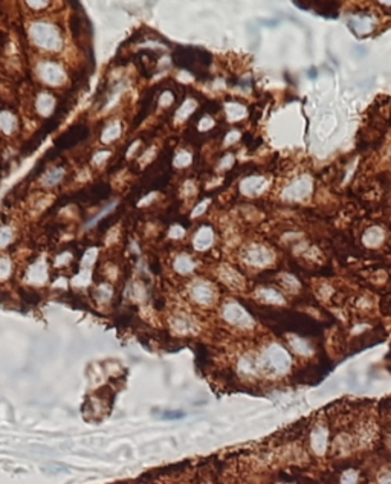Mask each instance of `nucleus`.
Returning a JSON list of instances; mask_svg holds the SVG:
<instances>
[{"label": "nucleus", "mask_w": 391, "mask_h": 484, "mask_svg": "<svg viewBox=\"0 0 391 484\" xmlns=\"http://www.w3.org/2000/svg\"><path fill=\"white\" fill-rule=\"evenodd\" d=\"M312 448L316 454H324L327 448V429L318 426L312 432Z\"/></svg>", "instance_id": "12"}, {"label": "nucleus", "mask_w": 391, "mask_h": 484, "mask_svg": "<svg viewBox=\"0 0 391 484\" xmlns=\"http://www.w3.org/2000/svg\"><path fill=\"white\" fill-rule=\"evenodd\" d=\"M219 275L222 278L223 283H226L230 287H234V289H240L243 287L244 284V280L240 277V273H237L234 269H231L230 266H223L220 270H219Z\"/></svg>", "instance_id": "11"}, {"label": "nucleus", "mask_w": 391, "mask_h": 484, "mask_svg": "<svg viewBox=\"0 0 391 484\" xmlns=\"http://www.w3.org/2000/svg\"><path fill=\"white\" fill-rule=\"evenodd\" d=\"M173 102V95L170 92H165V93H162L160 99H159V104L160 106H170V104Z\"/></svg>", "instance_id": "35"}, {"label": "nucleus", "mask_w": 391, "mask_h": 484, "mask_svg": "<svg viewBox=\"0 0 391 484\" xmlns=\"http://www.w3.org/2000/svg\"><path fill=\"white\" fill-rule=\"evenodd\" d=\"M72 258V255L71 254H68V252H65V254H61V255H58L57 257V261H55V264L57 266H61V264H66V263H69V260Z\"/></svg>", "instance_id": "38"}, {"label": "nucleus", "mask_w": 391, "mask_h": 484, "mask_svg": "<svg viewBox=\"0 0 391 484\" xmlns=\"http://www.w3.org/2000/svg\"><path fill=\"white\" fill-rule=\"evenodd\" d=\"M196 109V101L194 99H188L182 104V107L176 112V122H182L188 118V115H191Z\"/></svg>", "instance_id": "20"}, {"label": "nucleus", "mask_w": 391, "mask_h": 484, "mask_svg": "<svg viewBox=\"0 0 391 484\" xmlns=\"http://www.w3.org/2000/svg\"><path fill=\"white\" fill-rule=\"evenodd\" d=\"M358 481V472L353 469H348L341 477V484H356Z\"/></svg>", "instance_id": "31"}, {"label": "nucleus", "mask_w": 391, "mask_h": 484, "mask_svg": "<svg viewBox=\"0 0 391 484\" xmlns=\"http://www.w3.org/2000/svg\"><path fill=\"white\" fill-rule=\"evenodd\" d=\"M171 325H173L174 331H177L180 334H187V333H190L193 330V321L190 318H187V317H177V318H174L173 323H171Z\"/></svg>", "instance_id": "18"}, {"label": "nucleus", "mask_w": 391, "mask_h": 484, "mask_svg": "<svg viewBox=\"0 0 391 484\" xmlns=\"http://www.w3.org/2000/svg\"><path fill=\"white\" fill-rule=\"evenodd\" d=\"M55 107V99L52 95L49 93H40L37 98V110L40 112V115L43 116H49L52 113Z\"/></svg>", "instance_id": "14"}, {"label": "nucleus", "mask_w": 391, "mask_h": 484, "mask_svg": "<svg viewBox=\"0 0 391 484\" xmlns=\"http://www.w3.org/2000/svg\"><path fill=\"white\" fill-rule=\"evenodd\" d=\"M15 125H17V119L14 115H11L9 112L0 113V129H2L6 135L12 133L15 130Z\"/></svg>", "instance_id": "17"}, {"label": "nucleus", "mask_w": 391, "mask_h": 484, "mask_svg": "<svg viewBox=\"0 0 391 484\" xmlns=\"http://www.w3.org/2000/svg\"><path fill=\"white\" fill-rule=\"evenodd\" d=\"M191 155L188 152H180L176 158H174V165L177 168H183V166H188L191 163Z\"/></svg>", "instance_id": "27"}, {"label": "nucleus", "mask_w": 391, "mask_h": 484, "mask_svg": "<svg viewBox=\"0 0 391 484\" xmlns=\"http://www.w3.org/2000/svg\"><path fill=\"white\" fill-rule=\"evenodd\" d=\"M29 35L34 43L43 49L57 51L61 46V38H60L58 29L51 23H46V22L32 23L29 28Z\"/></svg>", "instance_id": "2"}, {"label": "nucleus", "mask_w": 391, "mask_h": 484, "mask_svg": "<svg viewBox=\"0 0 391 484\" xmlns=\"http://www.w3.org/2000/svg\"><path fill=\"white\" fill-rule=\"evenodd\" d=\"M213 242H214L213 229L208 228V226H203V228H200L197 233H196L193 244H194V247L197 250H205V249H208L213 244Z\"/></svg>", "instance_id": "9"}, {"label": "nucleus", "mask_w": 391, "mask_h": 484, "mask_svg": "<svg viewBox=\"0 0 391 484\" xmlns=\"http://www.w3.org/2000/svg\"><path fill=\"white\" fill-rule=\"evenodd\" d=\"M284 284H286V287L287 289H291V290H297L298 289V283H297V280L295 278H292V277H289V275H286L284 277Z\"/></svg>", "instance_id": "36"}, {"label": "nucleus", "mask_w": 391, "mask_h": 484, "mask_svg": "<svg viewBox=\"0 0 391 484\" xmlns=\"http://www.w3.org/2000/svg\"><path fill=\"white\" fill-rule=\"evenodd\" d=\"M28 281L31 284H43L48 278V264L45 260H38L28 269Z\"/></svg>", "instance_id": "8"}, {"label": "nucleus", "mask_w": 391, "mask_h": 484, "mask_svg": "<svg viewBox=\"0 0 391 484\" xmlns=\"http://www.w3.org/2000/svg\"><path fill=\"white\" fill-rule=\"evenodd\" d=\"M384 239V233L379 229V228H370L365 236H364V243L370 247H373V246H378Z\"/></svg>", "instance_id": "16"}, {"label": "nucleus", "mask_w": 391, "mask_h": 484, "mask_svg": "<svg viewBox=\"0 0 391 484\" xmlns=\"http://www.w3.org/2000/svg\"><path fill=\"white\" fill-rule=\"evenodd\" d=\"M222 315H223V318H225L226 323H230V324H233L235 327H240V328H249L254 324V321L248 315V312H246L241 306H238L237 303L225 304L223 310H222Z\"/></svg>", "instance_id": "3"}, {"label": "nucleus", "mask_w": 391, "mask_h": 484, "mask_svg": "<svg viewBox=\"0 0 391 484\" xmlns=\"http://www.w3.org/2000/svg\"><path fill=\"white\" fill-rule=\"evenodd\" d=\"M65 171L61 170V168H54V170H51L49 173H46V176L43 177V183L45 185H55L61 180V177H63Z\"/></svg>", "instance_id": "24"}, {"label": "nucleus", "mask_w": 391, "mask_h": 484, "mask_svg": "<svg viewBox=\"0 0 391 484\" xmlns=\"http://www.w3.org/2000/svg\"><path fill=\"white\" fill-rule=\"evenodd\" d=\"M112 287L109 284H101L96 290H95V297L98 298V301L101 303H107L112 298Z\"/></svg>", "instance_id": "25"}, {"label": "nucleus", "mask_w": 391, "mask_h": 484, "mask_svg": "<svg viewBox=\"0 0 391 484\" xmlns=\"http://www.w3.org/2000/svg\"><path fill=\"white\" fill-rule=\"evenodd\" d=\"M226 115H228V118L231 121H237V119H241L244 115H246V109L243 106H240V104L237 102H230V104H226Z\"/></svg>", "instance_id": "19"}, {"label": "nucleus", "mask_w": 391, "mask_h": 484, "mask_svg": "<svg viewBox=\"0 0 391 484\" xmlns=\"http://www.w3.org/2000/svg\"><path fill=\"white\" fill-rule=\"evenodd\" d=\"M238 368L244 374H252V373L257 371L258 362L254 359V357H251V356H244V357H241L240 362H238Z\"/></svg>", "instance_id": "21"}, {"label": "nucleus", "mask_w": 391, "mask_h": 484, "mask_svg": "<svg viewBox=\"0 0 391 484\" xmlns=\"http://www.w3.org/2000/svg\"><path fill=\"white\" fill-rule=\"evenodd\" d=\"M231 162H233V156H226L223 161H222V165H220V168H225V166H230L231 165Z\"/></svg>", "instance_id": "41"}, {"label": "nucleus", "mask_w": 391, "mask_h": 484, "mask_svg": "<svg viewBox=\"0 0 391 484\" xmlns=\"http://www.w3.org/2000/svg\"><path fill=\"white\" fill-rule=\"evenodd\" d=\"M38 74H40V78H42L45 82L52 84V86L63 84L66 80L65 71L61 69L60 65H55V63H45V65L40 66Z\"/></svg>", "instance_id": "7"}, {"label": "nucleus", "mask_w": 391, "mask_h": 484, "mask_svg": "<svg viewBox=\"0 0 391 484\" xmlns=\"http://www.w3.org/2000/svg\"><path fill=\"white\" fill-rule=\"evenodd\" d=\"M311 191H312V180L303 176L297 179L291 186H287L283 196L287 200H303L311 194Z\"/></svg>", "instance_id": "5"}, {"label": "nucleus", "mask_w": 391, "mask_h": 484, "mask_svg": "<svg viewBox=\"0 0 391 484\" xmlns=\"http://www.w3.org/2000/svg\"><path fill=\"white\" fill-rule=\"evenodd\" d=\"M12 240V229L11 228H2L0 229V247H5Z\"/></svg>", "instance_id": "30"}, {"label": "nucleus", "mask_w": 391, "mask_h": 484, "mask_svg": "<svg viewBox=\"0 0 391 484\" xmlns=\"http://www.w3.org/2000/svg\"><path fill=\"white\" fill-rule=\"evenodd\" d=\"M291 345L298 354H303V356H311L312 351H313L311 345H309L304 339H300V338H291Z\"/></svg>", "instance_id": "23"}, {"label": "nucleus", "mask_w": 391, "mask_h": 484, "mask_svg": "<svg viewBox=\"0 0 391 484\" xmlns=\"http://www.w3.org/2000/svg\"><path fill=\"white\" fill-rule=\"evenodd\" d=\"M244 260L252 266L263 267V266H267L274 261V254L264 246H252L249 249H246Z\"/></svg>", "instance_id": "6"}, {"label": "nucleus", "mask_w": 391, "mask_h": 484, "mask_svg": "<svg viewBox=\"0 0 391 484\" xmlns=\"http://www.w3.org/2000/svg\"><path fill=\"white\" fill-rule=\"evenodd\" d=\"M266 186V179L263 177H248L241 182V193L246 196H257Z\"/></svg>", "instance_id": "10"}, {"label": "nucleus", "mask_w": 391, "mask_h": 484, "mask_svg": "<svg viewBox=\"0 0 391 484\" xmlns=\"http://www.w3.org/2000/svg\"><path fill=\"white\" fill-rule=\"evenodd\" d=\"M378 483L379 484H391V468H384L378 474Z\"/></svg>", "instance_id": "32"}, {"label": "nucleus", "mask_w": 391, "mask_h": 484, "mask_svg": "<svg viewBox=\"0 0 391 484\" xmlns=\"http://www.w3.org/2000/svg\"><path fill=\"white\" fill-rule=\"evenodd\" d=\"M96 255H98V250H96L95 247L89 249V250L86 252V254H84V257H83V263H81V264H83V269H89V267L95 263Z\"/></svg>", "instance_id": "28"}, {"label": "nucleus", "mask_w": 391, "mask_h": 484, "mask_svg": "<svg viewBox=\"0 0 391 484\" xmlns=\"http://www.w3.org/2000/svg\"><path fill=\"white\" fill-rule=\"evenodd\" d=\"M213 125H214V121L210 118V116H205L203 119H200V122H199V130H210L211 127H213Z\"/></svg>", "instance_id": "33"}, {"label": "nucleus", "mask_w": 391, "mask_h": 484, "mask_svg": "<svg viewBox=\"0 0 391 484\" xmlns=\"http://www.w3.org/2000/svg\"><path fill=\"white\" fill-rule=\"evenodd\" d=\"M238 138H240V133H237V132H233V133H230L228 136H226V141H225V144H233V142H235Z\"/></svg>", "instance_id": "40"}, {"label": "nucleus", "mask_w": 391, "mask_h": 484, "mask_svg": "<svg viewBox=\"0 0 391 484\" xmlns=\"http://www.w3.org/2000/svg\"><path fill=\"white\" fill-rule=\"evenodd\" d=\"M89 281H90V270L89 269H83V270H81L79 273H78V275L74 278V286H77V287H84V286H87L89 284Z\"/></svg>", "instance_id": "26"}, {"label": "nucleus", "mask_w": 391, "mask_h": 484, "mask_svg": "<svg viewBox=\"0 0 391 484\" xmlns=\"http://www.w3.org/2000/svg\"><path fill=\"white\" fill-rule=\"evenodd\" d=\"M109 156H110L109 152H99V153H96V155L93 156V162H95V163H102V162H104Z\"/></svg>", "instance_id": "37"}, {"label": "nucleus", "mask_w": 391, "mask_h": 484, "mask_svg": "<svg viewBox=\"0 0 391 484\" xmlns=\"http://www.w3.org/2000/svg\"><path fill=\"white\" fill-rule=\"evenodd\" d=\"M196 267V261L187 255V254H180L177 255V258L174 260V270L180 275H187V273H191Z\"/></svg>", "instance_id": "13"}, {"label": "nucleus", "mask_w": 391, "mask_h": 484, "mask_svg": "<svg viewBox=\"0 0 391 484\" xmlns=\"http://www.w3.org/2000/svg\"><path fill=\"white\" fill-rule=\"evenodd\" d=\"M119 135H121V125H119L118 122H115V124L109 125V127H107L104 132H102V135H101V141H102V142H106V144H109V142L115 141Z\"/></svg>", "instance_id": "22"}, {"label": "nucleus", "mask_w": 391, "mask_h": 484, "mask_svg": "<svg viewBox=\"0 0 391 484\" xmlns=\"http://www.w3.org/2000/svg\"><path fill=\"white\" fill-rule=\"evenodd\" d=\"M208 200H205L203 203H200V205H197L196 206V209H194V211H193V217H197V216H200L202 213H205V209H207V206H208Z\"/></svg>", "instance_id": "39"}, {"label": "nucleus", "mask_w": 391, "mask_h": 484, "mask_svg": "<svg viewBox=\"0 0 391 484\" xmlns=\"http://www.w3.org/2000/svg\"><path fill=\"white\" fill-rule=\"evenodd\" d=\"M188 292L191 300L200 306H211L216 301V289L208 281H194Z\"/></svg>", "instance_id": "4"}, {"label": "nucleus", "mask_w": 391, "mask_h": 484, "mask_svg": "<svg viewBox=\"0 0 391 484\" xmlns=\"http://www.w3.org/2000/svg\"><path fill=\"white\" fill-rule=\"evenodd\" d=\"M138 145H139V142H135V144L132 145V149H130V150L127 152V155H133V152H135V149H136V147H138Z\"/></svg>", "instance_id": "43"}, {"label": "nucleus", "mask_w": 391, "mask_h": 484, "mask_svg": "<svg viewBox=\"0 0 391 484\" xmlns=\"http://www.w3.org/2000/svg\"><path fill=\"white\" fill-rule=\"evenodd\" d=\"M257 297L264 301V303H271V304H283L284 298L280 292L274 290V289H260L257 292Z\"/></svg>", "instance_id": "15"}, {"label": "nucleus", "mask_w": 391, "mask_h": 484, "mask_svg": "<svg viewBox=\"0 0 391 484\" xmlns=\"http://www.w3.org/2000/svg\"><path fill=\"white\" fill-rule=\"evenodd\" d=\"M291 365L292 361L289 353L280 345H271L269 348H266L258 362L260 368H263L266 373H272V374H283L291 368Z\"/></svg>", "instance_id": "1"}, {"label": "nucleus", "mask_w": 391, "mask_h": 484, "mask_svg": "<svg viewBox=\"0 0 391 484\" xmlns=\"http://www.w3.org/2000/svg\"><path fill=\"white\" fill-rule=\"evenodd\" d=\"M183 234H185V231H183V228L182 226H173L171 229H170V237L171 239H180V237H183Z\"/></svg>", "instance_id": "34"}, {"label": "nucleus", "mask_w": 391, "mask_h": 484, "mask_svg": "<svg viewBox=\"0 0 391 484\" xmlns=\"http://www.w3.org/2000/svg\"><path fill=\"white\" fill-rule=\"evenodd\" d=\"M48 5V2H29L31 8H45Z\"/></svg>", "instance_id": "42"}, {"label": "nucleus", "mask_w": 391, "mask_h": 484, "mask_svg": "<svg viewBox=\"0 0 391 484\" xmlns=\"http://www.w3.org/2000/svg\"><path fill=\"white\" fill-rule=\"evenodd\" d=\"M12 264L9 258H0V280H6L11 273Z\"/></svg>", "instance_id": "29"}]
</instances>
